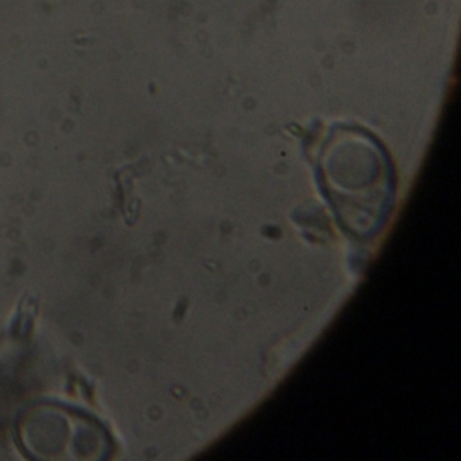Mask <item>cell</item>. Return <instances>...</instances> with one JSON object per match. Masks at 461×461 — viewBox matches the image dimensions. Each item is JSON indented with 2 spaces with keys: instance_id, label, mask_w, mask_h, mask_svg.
<instances>
[{
  "instance_id": "obj_1",
  "label": "cell",
  "mask_w": 461,
  "mask_h": 461,
  "mask_svg": "<svg viewBox=\"0 0 461 461\" xmlns=\"http://www.w3.org/2000/svg\"><path fill=\"white\" fill-rule=\"evenodd\" d=\"M15 434L23 452L34 460L96 461L113 452L109 430L98 420L55 402L28 407Z\"/></svg>"
}]
</instances>
